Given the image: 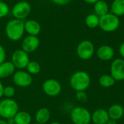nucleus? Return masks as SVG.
<instances>
[{
	"label": "nucleus",
	"mask_w": 124,
	"mask_h": 124,
	"mask_svg": "<svg viewBox=\"0 0 124 124\" xmlns=\"http://www.w3.org/2000/svg\"><path fill=\"white\" fill-rule=\"evenodd\" d=\"M15 94V89L12 86H7L4 88L3 96L5 98H12Z\"/></svg>",
	"instance_id": "obj_25"
},
{
	"label": "nucleus",
	"mask_w": 124,
	"mask_h": 124,
	"mask_svg": "<svg viewBox=\"0 0 124 124\" xmlns=\"http://www.w3.org/2000/svg\"><path fill=\"white\" fill-rule=\"evenodd\" d=\"M121 25L119 17L115 15L111 12H108L100 17L99 27L105 32L111 33L118 30Z\"/></svg>",
	"instance_id": "obj_3"
},
{
	"label": "nucleus",
	"mask_w": 124,
	"mask_h": 124,
	"mask_svg": "<svg viewBox=\"0 0 124 124\" xmlns=\"http://www.w3.org/2000/svg\"><path fill=\"white\" fill-rule=\"evenodd\" d=\"M12 81L15 85L20 88H26L30 86L33 83L32 76L26 70H18L12 75Z\"/></svg>",
	"instance_id": "obj_7"
},
{
	"label": "nucleus",
	"mask_w": 124,
	"mask_h": 124,
	"mask_svg": "<svg viewBox=\"0 0 124 124\" xmlns=\"http://www.w3.org/2000/svg\"><path fill=\"white\" fill-rule=\"evenodd\" d=\"M107 124H117V121H115L113 119H109Z\"/></svg>",
	"instance_id": "obj_34"
},
{
	"label": "nucleus",
	"mask_w": 124,
	"mask_h": 124,
	"mask_svg": "<svg viewBox=\"0 0 124 124\" xmlns=\"http://www.w3.org/2000/svg\"><path fill=\"white\" fill-rule=\"evenodd\" d=\"M50 1L54 4H57L59 6H64V5L69 4L70 1H72V0H50Z\"/></svg>",
	"instance_id": "obj_29"
},
{
	"label": "nucleus",
	"mask_w": 124,
	"mask_h": 124,
	"mask_svg": "<svg viewBox=\"0 0 124 124\" xmlns=\"http://www.w3.org/2000/svg\"><path fill=\"white\" fill-rule=\"evenodd\" d=\"M70 119L74 124H89L92 114L83 107H76L70 112Z\"/></svg>",
	"instance_id": "obj_5"
},
{
	"label": "nucleus",
	"mask_w": 124,
	"mask_h": 124,
	"mask_svg": "<svg viewBox=\"0 0 124 124\" xmlns=\"http://www.w3.org/2000/svg\"><path fill=\"white\" fill-rule=\"evenodd\" d=\"M42 90L44 93L51 97L58 96L62 91L61 84L56 79L49 78L45 80L42 84Z\"/></svg>",
	"instance_id": "obj_8"
},
{
	"label": "nucleus",
	"mask_w": 124,
	"mask_h": 124,
	"mask_svg": "<svg viewBox=\"0 0 124 124\" xmlns=\"http://www.w3.org/2000/svg\"><path fill=\"white\" fill-rule=\"evenodd\" d=\"M25 31L31 36H38L41 31L40 23L35 20H27L24 22Z\"/></svg>",
	"instance_id": "obj_14"
},
{
	"label": "nucleus",
	"mask_w": 124,
	"mask_h": 124,
	"mask_svg": "<svg viewBox=\"0 0 124 124\" xmlns=\"http://www.w3.org/2000/svg\"><path fill=\"white\" fill-rule=\"evenodd\" d=\"M110 76L116 81L124 80V60L117 58L114 60L110 65Z\"/></svg>",
	"instance_id": "obj_11"
},
{
	"label": "nucleus",
	"mask_w": 124,
	"mask_h": 124,
	"mask_svg": "<svg viewBox=\"0 0 124 124\" xmlns=\"http://www.w3.org/2000/svg\"><path fill=\"white\" fill-rule=\"evenodd\" d=\"M109 10H110V8H109L108 4L104 0H100L94 4V14L98 15L99 17H101L108 13L110 12Z\"/></svg>",
	"instance_id": "obj_21"
},
{
	"label": "nucleus",
	"mask_w": 124,
	"mask_h": 124,
	"mask_svg": "<svg viewBox=\"0 0 124 124\" xmlns=\"http://www.w3.org/2000/svg\"><path fill=\"white\" fill-rule=\"evenodd\" d=\"M119 53L121 56L122 57V58L124 60V41L123 43H121V44L119 46Z\"/></svg>",
	"instance_id": "obj_30"
},
{
	"label": "nucleus",
	"mask_w": 124,
	"mask_h": 124,
	"mask_svg": "<svg viewBox=\"0 0 124 124\" xmlns=\"http://www.w3.org/2000/svg\"><path fill=\"white\" fill-rule=\"evenodd\" d=\"M31 10V4L28 1H20L13 6L12 9V15L14 18L23 20L29 15Z\"/></svg>",
	"instance_id": "obj_9"
},
{
	"label": "nucleus",
	"mask_w": 124,
	"mask_h": 124,
	"mask_svg": "<svg viewBox=\"0 0 124 124\" xmlns=\"http://www.w3.org/2000/svg\"><path fill=\"white\" fill-rule=\"evenodd\" d=\"M25 33L23 20L18 19H12L9 20L5 25V33L7 37L12 41H17L22 39Z\"/></svg>",
	"instance_id": "obj_1"
},
{
	"label": "nucleus",
	"mask_w": 124,
	"mask_h": 124,
	"mask_svg": "<svg viewBox=\"0 0 124 124\" xmlns=\"http://www.w3.org/2000/svg\"><path fill=\"white\" fill-rule=\"evenodd\" d=\"M108 115L110 119H113L115 121L120 120L124 115V109L122 105L119 104H114L109 108Z\"/></svg>",
	"instance_id": "obj_18"
},
{
	"label": "nucleus",
	"mask_w": 124,
	"mask_h": 124,
	"mask_svg": "<svg viewBox=\"0 0 124 124\" xmlns=\"http://www.w3.org/2000/svg\"><path fill=\"white\" fill-rule=\"evenodd\" d=\"M4 88V85H3L2 82L0 81V99H1V97H4V96H3Z\"/></svg>",
	"instance_id": "obj_31"
},
{
	"label": "nucleus",
	"mask_w": 124,
	"mask_h": 124,
	"mask_svg": "<svg viewBox=\"0 0 124 124\" xmlns=\"http://www.w3.org/2000/svg\"><path fill=\"white\" fill-rule=\"evenodd\" d=\"M90 84V76L83 70L75 72L70 78V85L76 92H85L89 87Z\"/></svg>",
	"instance_id": "obj_2"
},
{
	"label": "nucleus",
	"mask_w": 124,
	"mask_h": 124,
	"mask_svg": "<svg viewBox=\"0 0 124 124\" xmlns=\"http://www.w3.org/2000/svg\"><path fill=\"white\" fill-rule=\"evenodd\" d=\"M15 124H31L32 117L31 114L25 110H19L14 116Z\"/></svg>",
	"instance_id": "obj_19"
},
{
	"label": "nucleus",
	"mask_w": 124,
	"mask_h": 124,
	"mask_svg": "<svg viewBox=\"0 0 124 124\" xmlns=\"http://www.w3.org/2000/svg\"><path fill=\"white\" fill-rule=\"evenodd\" d=\"M110 12L118 17L124 15V0H113L110 7Z\"/></svg>",
	"instance_id": "obj_20"
},
{
	"label": "nucleus",
	"mask_w": 124,
	"mask_h": 124,
	"mask_svg": "<svg viewBox=\"0 0 124 124\" xmlns=\"http://www.w3.org/2000/svg\"><path fill=\"white\" fill-rule=\"evenodd\" d=\"M25 69H26V71L32 76V75L39 74L41 71V65L38 62L34 61V60H32V61L30 60Z\"/></svg>",
	"instance_id": "obj_24"
},
{
	"label": "nucleus",
	"mask_w": 124,
	"mask_h": 124,
	"mask_svg": "<svg viewBox=\"0 0 124 124\" xmlns=\"http://www.w3.org/2000/svg\"><path fill=\"white\" fill-rule=\"evenodd\" d=\"M115 51L111 46L102 45L97 50V57L102 61H108L113 58Z\"/></svg>",
	"instance_id": "obj_13"
},
{
	"label": "nucleus",
	"mask_w": 124,
	"mask_h": 124,
	"mask_svg": "<svg viewBox=\"0 0 124 124\" xmlns=\"http://www.w3.org/2000/svg\"><path fill=\"white\" fill-rule=\"evenodd\" d=\"M85 23L86 26L91 29L96 28L99 27L100 23V17L94 13L88 15L85 18Z\"/></svg>",
	"instance_id": "obj_22"
},
{
	"label": "nucleus",
	"mask_w": 124,
	"mask_h": 124,
	"mask_svg": "<svg viewBox=\"0 0 124 124\" xmlns=\"http://www.w3.org/2000/svg\"><path fill=\"white\" fill-rule=\"evenodd\" d=\"M76 53L78 57L83 60L91 59L94 54V46L89 40L81 41L77 46Z\"/></svg>",
	"instance_id": "obj_6"
},
{
	"label": "nucleus",
	"mask_w": 124,
	"mask_h": 124,
	"mask_svg": "<svg viewBox=\"0 0 124 124\" xmlns=\"http://www.w3.org/2000/svg\"><path fill=\"white\" fill-rule=\"evenodd\" d=\"M49 124H61L60 122H57V121H53L52 123H50Z\"/></svg>",
	"instance_id": "obj_36"
},
{
	"label": "nucleus",
	"mask_w": 124,
	"mask_h": 124,
	"mask_svg": "<svg viewBox=\"0 0 124 124\" xmlns=\"http://www.w3.org/2000/svg\"><path fill=\"white\" fill-rule=\"evenodd\" d=\"M33 124H38V123H34Z\"/></svg>",
	"instance_id": "obj_37"
},
{
	"label": "nucleus",
	"mask_w": 124,
	"mask_h": 124,
	"mask_svg": "<svg viewBox=\"0 0 124 124\" xmlns=\"http://www.w3.org/2000/svg\"><path fill=\"white\" fill-rule=\"evenodd\" d=\"M9 12V7L7 3L0 1V19L6 17Z\"/></svg>",
	"instance_id": "obj_26"
},
{
	"label": "nucleus",
	"mask_w": 124,
	"mask_h": 124,
	"mask_svg": "<svg viewBox=\"0 0 124 124\" xmlns=\"http://www.w3.org/2000/svg\"><path fill=\"white\" fill-rule=\"evenodd\" d=\"M116 83L115 79L110 75H102L99 78V84L102 87L110 88L113 86Z\"/></svg>",
	"instance_id": "obj_23"
},
{
	"label": "nucleus",
	"mask_w": 124,
	"mask_h": 124,
	"mask_svg": "<svg viewBox=\"0 0 124 124\" xmlns=\"http://www.w3.org/2000/svg\"><path fill=\"white\" fill-rule=\"evenodd\" d=\"M6 57H7V53L4 47L0 44V64L4 62L6 60Z\"/></svg>",
	"instance_id": "obj_28"
},
{
	"label": "nucleus",
	"mask_w": 124,
	"mask_h": 124,
	"mask_svg": "<svg viewBox=\"0 0 124 124\" xmlns=\"http://www.w3.org/2000/svg\"><path fill=\"white\" fill-rule=\"evenodd\" d=\"M6 121H7V122L8 124H15V121L14 118H11L7 119Z\"/></svg>",
	"instance_id": "obj_33"
},
{
	"label": "nucleus",
	"mask_w": 124,
	"mask_h": 124,
	"mask_svg": "<svg viewBox=\"0 0 124 124\" xmlns=\"http://www.w3.org/2000/svg\"><path fill=\"white\" fill-rule=\"evenodd\" d=\"M51 117V112L46 108H39L35 113L36 123L41 124H46Z\"/></svg>",
	"instance_id": "obj_17"
},
{
	"label": "nucleus",
	"mask_w": 124,
	"mask_h": 124,
	"mask_svg": "<svg viewBox=\"0 0 124 124\" xmlns=\"http://www.w3.org/2000/svg\"><path fill=\"white\" fill-rule=\"evenodd\" d=\"M18 111L19 105L12 98H5L0 101V117L2 119L14 118Z\"/></svg>",
	"instance_id": "obj_4"
},
{
	"label": "nucleus",
	"mask_w": 124,
	"mask_h": 124,
	"mask_svg": "<svg viewBox=\"0 0 124 124\" xmlns=\"http://www.w3.org/2000/svg\"><path fill=\"white\" fill-rule=\"evenodd\" d=\"M110 117L108 112L104 109H98L92 114V121L94 124H107Z\"/></svg>",
	"instance_id": "obj_15"
},
{
	"label": "nucleus",
	"mask_w": 124,
	"mask_h": 124,
	"mask_svg": "<svg viewBox=\"0 0 124 124\" xmlns=\"http://www.w3.org/2000/svg\"><path fill=\"white\" fill-rule=\"evenodd\" d=\"M76 99L80 102H86L87 100V96L85 92H76Z\"/></svg>",
	"instance_id": "obj_27"
},
{
	"label": "nucleus",
	"mask_w": 124,
	"mask_h": 124,
	"mask_svg": "<svg viewBox=\"0 0 124 124\" xmlns=\"http://www.w3.org/2000/svg\"><path fill=\"white\" fill-rule=\"evenodd\" d=\"M0 124H8L7 121L4 119H0Z\"/></svg>",
	"instance_id": "obj_35"
},
{
	"label": "nucleus",
	"mask_w": 124,
	"mask_h": 124,
	"mask_svg": "<svg viewBox=\"0 0 124 124\" xmlns=\"http://www.w3.org/2000/svg\"><path fill=\"white\" fill-rule=\"evenodd\" d=\"M40 45V40L36 36L28 35L25 36L21 44V49L28 54L35 52Z\"/></svg>",
	"instance_id": "obj_12"
},
{
	"label": "nucleus",
	"mask_w": 124,
	"mask_h": 124,
	"mask_svg": "<svg viewBox=\"0 0 124 124\" xmlns=\"http://www.w3.org/2000/svg\"><path fill=\"white\" fill-rule=\"evenodd\" d=\"M16 71V68L11 61H4L0 64V79L12 76Z\"/></svg>",
	"instance_id": "obj_16"
},
{
	"label": "nucleus",
	"mask_w": 124,
	"mask_h": 124,
	"mask_svg": "<svg viewBox=\"0 0 124 124\" xmlns=\"http://www.w3.org/2000/svg\"><path fill=\"white\" fill-rule=\"evenodd\" d=\"M98 1L100 0H84V2H86V4H94Z\"/></svg>",
	"instance_id": "obj_32"
},
{
	"label": "nucleus",
	"mask_w": 124,
	"mask_h": 124,
	"mask_svg": "<svg viewBox=\"0 0 124 124\" xmlns=\"http://www.w3.org/2000/svg\"><path fill=\"white\" fill-rule=\"evenodd\" d=\"M29 61H30V58L28 54L25 51H23L22 49L14 51V52L12 54L11 62L13 63L16 69L18 70L25 69Z\"/></svg>",
	"instance_id": "obj_10"
}]
</instances>
